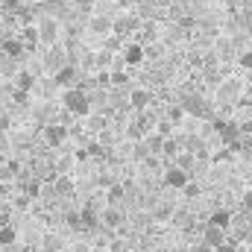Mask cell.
Here are the masks:
<instances>
[{"mask_svg": "<svg viewBox=\"0 0 252 252\" xmlns=\"http://www.w3.org/2000/svg\"><path fill=\"white\" fill-rule=\"evenodd\" d=\"M138 27H141V21H138L135 15H121V18L115 21V32H112V35H118V38H126V35H129V32H135Z\"/></svg>", "mask_w": 252, "mask_h": 252, "instance_id": "ba28073f", "label": "cell"}, {"mask_svg": "<svg viewBox=\"0 0 252 252\" xmlns=\"http://www.w3.org/2000/svg\"><path fill=\"white\" fill-rule=\"evenodd\" d=\"M129 103H132V109H138V112H144L150 103H153V94L147 91V88H135L132 94H129Z\"/></svg>", "mask_w": 252, "mask_h": 252, "instance_id": "9a60e30c", "label": "cell"}, {"mask_svg": "<svg viewBox=\"0 0 252 252\" xmlns=\"http://www.w3.org/2000/svg\"><path fill=\"white\" fill-rule=\"evenodd\" d=\"M214 252H238V244H232V241H226L220 250H214Z\"/></svg>", "mask_w": 252, "mask_h": 252, "instance_id": "f35d334b", "label": "cell"}, {"mask_svg": "<svg viewBox=\"0 0 252 252\" xmlns=\"http://www.w3.org/2000/svg\"><path fill=\"white\" fill-rule=\"evenodd\" d=\"M214 129H217V135H220V141H223L226 147H232V144L241 141V124H238V121H217Z\"/></svg>", "mask_w": 252, "mask_h": 252, "instance_id": "5b68a950", "label": "cell"}, {"mask_svg": "<svg viewBox=\"0 0 252 252\" xmlns=\"http://www.w3.org/2000/svg\"><path fill=\"white\" fill-rule=\"evenodd\" d=\"M241 124V135H252V118L250 121H238Z\"/></svg>", "mask_w": 252, "mask_h": 252, "instance_id": "8d00e7d4", "label": "cell"}, {"mask_svg": "<svg viewBox=\"0 0 252 252\" xmlns=\"http://www.w3.org/2000/svg\"><path fill=\"white\" fill-rule=\"evenodd\" d=\"M158 129H156V132H158V135H161V138H170V129H173V124H170V121H158Z\"/></svg>", "mask_w": 252, "mask_h": 252, "instance_id": "f1b7e54d", "label": "cell"}, {"mask_svg": "<svg viewBox=\"0 0 252 252\" xmlns=\"http://www.w3.org/2000/svg\"><path fill=\"white\" fill-rule=\"evenodd\" d=\"M59 32H62V27H59V21L56 18H41L38 21V38H41V44H47V47H56L59 44Z\"/></svg>", "mask_w": 252, "mask_h": 252, "instance_id": "3957f363", "label": "cell"}, {"mask_svg": "<svg viewBox=\"0 0 252 252\" xmlns=\"http://www.w3.org/2000/svg\"><path fill=\"white\" fill-rule=\"evenodd\" d=\"M6 161H9V156H6V153H0V167H3Z\"/></svg>", "mask_w": 252, "mask_h": 252, "instance_id": "f6af8a7d", "label": "cell"}, {"mask_svg": "<svg viewBox=\"0 0 252 252\" xmlns=\"http://www.w3.org/2000/svg\"><path fill=\"white\" fill-rule=\"evenodd\" d=\"M91 3H94V0H79V9H88Z\"/></svg>", "mask_w": 252, "mask_h": 252, "instance_id": "ee69618b", "label": "cell"}, {"mask_svg": "<svg viewBox=\"0 0 252 252\" xmlns=\"http://www.w3.org/2000/svg\"><path fill=\"white\" fill-rule=\"evenodd\" d=\"M6 226H9V217H6V214L0 211V229H6Z\"/></svg>", "mask_w": 252, "mask_h": 252, "instance_id": "b9f144b4", "label": "cell"}, {"mask_svg": "<svg viewBox=\"0 0 252 252\" xmlns=\"http://www.w3.org/2000/svg\"><path fill=\"white\" fill-rule=\"evenodd\" d=\"M41 67H44V73H47L50 79H53L62 67H67V56H64V47H62V44H56V47H50V50L44 53Z\"/></svg>", "mask_w": 252, "mask_h": 252, "instance_id": "7a4b0ae2", "label": "cell"}, {"mask_svg": "<svg viewBox=\"0 0 252 252\" xmlns=\"http://www.w3.org/2000/svg\"><path fill=\"white\" fill-rule=\"evenodd\" d=\"M208 226H217V229H223V232H229V226H232V211H229V208H217V211L211 214V220H208Z\"/></svg>", "mask_w": 252, "mask_h": 252, "instance_id": "2e32d148", "label": "cell"}, {"mask_svg": "<svg viewBox=\"0 0 252 252\" xmlns=\"http://www.w3.org/2000/svg\"><path fill=\"white\" fill-rule=\"evenodd\" d=\"M161 53H164V44H158V41L144 47V56H147V59H153V62H156V59H161Z\"/></svg>", "mask_w": 252, "mask_h": 252, "instance_id": "cb8c5ba5", "label": "cell"}, {"mask_svg": "<svg viewBox=\"0 0 252 252\" xmlns=\"http://www.w3.org/2000/svg\"><path fill=\"white\" fill-rule=\"evenodd\" d=\"M24 53H27L24 41H18V38H6V41H3V56H9V59H21Z\"/></svg>", "mask_w": 252, "mask_h": 252, "instance_id": "d6986e66", "label": "cell"}, {"mask_svg": "<svg viewBox=\"0 0 252 252\" xmlns=\"http://www.w3.org/2000/svg\"><path fill=\"white\" fill-rule=\"evenodd\" d=\"M167 214H173V208H170V205H161V208L156 211V217H158V220H164Z\"/></svg>", "mask_w": 252, "mask_h": 252, "instance_id": "74e56055", "label": "cell"}, {"mask_svg": "<svg viewBox=\"0 0 252 252\" xmlns=\"http://www.w3.org/2000/svg\"><path fill=\"white\" fill-rule=\"evenodd\" d=\"M241 208H244L247 214H252V190H244V196H241Z\"/></svg>", "mask_w": 252, "mask_h": 252, "instance_id": "f546056e", "label": "cell"}, {"mask_svg": "<svg viewBox=\"0 0 252 252\" xmlns=\"http://www.w3.org/2000/svg\"><path fill=\"white\" fill-rule=\"evenodd\" d=\"M112 85H118V88L126 85V73H124V70H115V73H112Z\"/></svg>", "mask_w": 252, "mask_h": 252, "instance_id": "1f68e13d", "label": "cell"}, {"mask_svg": "<svg viewBox=\"0 0 252 252\" xmlns=\"http://www.w3.org/2000/svg\"><path fill=\"white\" fill-rule=\"evenodd\" d=\"M179 144H182V141H176V138H167V144H164V156L176 161V158H179Z\"/></svg>", "mask_w": 252, "mask_h": 252, "instance_id": "d4e9b609", "label": "cell"}, {"mask_svg": "<svg viewBox=\"0 0 252 252\" xmlns=\"http://www.w3.org/2000/svg\"><path fill=\"white\" fill-rule=\"evenodd\" d=\"M12 205H15V208H27V205H30V196H27V193H18V196L12 199Z\"/></svg>", "mask_w": 252, "mask_h": 252, "instance_id": "4dcf8cb0", "label": "cell"}, {"mask_svg": "<svg viewBox=\"0 0 252 252\" xmlns=\"http://www.w3.org/2000/svg\"><path fill=\"white\" fill-rule=\"evenodd\" d=\"M12 190V185H6V182H0V193H9Z\"/></svg>", "mask_w": 252, "mask_h": 252, "instance_id": "7bdbcfd3", "label": "cell"}, {"mask_svg": "<svg viewBox=\"0 0 252 252\" xmlns=\"http://www.w3.org/2000/svg\"><path fill=\"white\" fill-rule=\"evenodd\" d=\"M53 185H56V193H59V196H70V193H73V182H70L67 176H56Z\"/></svg>", "mask_w": 252, "mask_h": 252, "instance_id": "44dd1931", "label": "cell"}, {"mask_svg": "<svg viewBox=\"0 0 252 252\" xmlns=\"http://www.w3.org/2000/svg\"><path fill=\"white\" fill-rule=\"evenodd\" d=\"M112 64H115V53H109V50L97 53V70H106V67H112Z\"/></svg>", "mask_w": 252, "mask_h": 252, "instance_id": "484cf974", "label": "cell"}, {"mask_svg": "<svg viewBox=\"0 0 252 252\" xmlns=\"http://www.w3.org/2000/svg\"><path fill=\"white\" fill-rule=\"evenodd\" d=\"M67 135H70V129H67L64 124H59V121L50 124V126H44V141H47L50 147H62Z\"/></svg>", "mask_w": 252, "mask_h": 252, "instance_id": "52a82bcc", "label": "cell"}, {"mask_svg": "<svg viewBox=\"0 0 252 252\" xmlns=\"http://www.w3.org/2000/svg\"><path fill=\"white\" fill-rule=\"evenodd\" d=\"M6 3V9H21V0H3Z\"/></svg>", "mask_w": 252, "mask_h": 252, "instance_id": "60d3db41", "label": "cell"}, {"mask_svg": "<svg viewBox=\"0 0 252 252\" xmlns=\"http://www.w3.org/2000/svg\"><path fill=\"white\" fill-rule=\"evenodd\" d=\"M62 103H64V112H70L73 118H85L91 112V94L85 88H70L62 94Z\"/></svg>", "mask_w": 252, "mask_h": 252, "instance_id": "6da1fadb", "label": "cell"}, {"mask_svg": "<svg viewBox=\"0 0 252 252\" xmlns=\"http://www.w3.org/2000/svg\"><path fill=\"white\" fill-rule=\"evenodd\" d=\"M100 214H103V226H106V229H124L126 214L121 211V208H109V205H106Z\"/></svg>", "mask_w": 252, "mask_h": 252, "instance_id": "30bf717a", "label": "cell"}, {"mask_svg": "<svg viewBox=\"0 0 252 252\" xmlns=\"http://www.w3.org/2000/svg\"><path fill=\"white\" fill-rule=\"evenodd\" d=\"M164 185L173 190H185L190 185V176L185 170H179V167H173V164H167V170H164Z\"/></svg>", "mask_w": 252, "mask_h": 252, "instance_id": "8992f818", "label": "cell"}, {"mask_svg": "<svg viewBox=\"0 0 252 252\" xmlns=\"http://www.w3.org/2000/svg\"><path fill=\"white\" fill-rule=\"evenodd\" d=\"M185 196H190V199H193V196H199V185H196V182H190L188 188H185Z\"/></svg>", "mask_w": 252, "mask_h": 252, "instance_id": "d590c367", "label": "cell"}, {"mask_svg": "<svg viewBox=\"0 0 252 252\" xmlns=\"http://www.w3.org/2000/svg\"><path fill=\"white\" fill-rule=\"evenodd\" d=\"M76 79V67L73 64H67V67H62L56 76H53V82H56V88H67L70 91V82Z\"/></svg>", "mask_w": 252, "mask_h": 252, "instance_id": "ffe728a7", "label": "cell"}, {"mask_svg": "<svg viewBox=\"0 0 252 252\" xmlns=\"http://www.w3.org/2000/svg\"><path fill=\"white\" fill-rule=\"evenodd\" d=\"M15 229L12 226H6V229H0V250H6V247H15Z\"/></svg>", "mask_w": 252, "mask_h": 252, "instance_id": "7402d4cb", "label": "cell"}, {"mask_svg": "<svg viewBox=\"0 0 252 252\" xmlns=\"http://www.w3.org/2000/svg\"><path fill=\"white\" fill-rule=\"evenodd\" d=\"M121 56L126 59V67H135V64H141L147 56H144V47L141 44H126L124 50H121Z\"/></svg>", "mask_w": 252, "mask_h": 252, "instance_id": "5bb4252c", "label": "cell"}, {"mask_svg": "<svg viewBox=\"0 0 252 252\" xmlns=\"http://www.w3.org/2000/svg\"><path fill=\"white\" fill-rule=\"evenodd\" d=\"M250 252H252V250H250Z\"/></svg>", "mask_w": 252, "mask_h": 252, "instance_id": "7dc6e473", "label": "cell"}, {"mask_svg": "<svg viewBox=\"0 0 252 252\" xmlns=\"http://www.w3.org/2000/svg\"><path fill=\"white\" fill-rule=\"evenodd\" d=\"M41 250H44V252H59V250H62V241H59L56 235H47V238H44V247H41Z\"/></svg>", "mask_w": 252, "mask_h": 252, "instance_id": "4316f807", "label": "cell"}, {"mask_svg": "<svg viewBox=\"0 0 252 252\" xmlns=\"http://www.w3.org/2000/svg\"><path fill=\"white\" fill-rule=\"evenodd\" d=\"M35 88H38V79L32 76V70H18V76H15V91L32 94Z\"/></svg>", "mask_w": 252, "mask_h": 252, "instance_id": "9c48e42d", "label": "cell"}, {"mask_svg": "<svg viewBox=\"0 0 252 252\" xmlns=\"http://www.w3.org/2000/svg\"><path fill=\"white\" fill-rule=\"evenodd\" d=\"M238 94H241V85H238L235 79H223L220 88H217V100H220V103H229V100H235Z\"/></svg>", "mask_w": 252, "mask_h": 252, "instance_id": "4fadbf2b", "label": "cell"}, {"mask_svg": "<svg viewBox=\"0 0 252 252\" xmlns=\"http://www.w3.org/2000/svg\"><path fill=\"white\" fill-rule=\"evenodd\" d=\"M9 126H12V118H9V115H0V135L9 132Z\"/></svg>", "mask_w": 252, "mask_h": 252, "instance_id": "836d02e7", "label": "cell"}, {"mask_svg": "<svg viewBox=\"0 0 252 252\" xmlns=\"http://www.w3.org/2000/svg\"><path fill=\"white\" fill-rule=\"evenodd\" d=\"M88 30H91L94 35H112V32H115V21H112V18L97 15V18H91V21H88Z\"/></svg>", "mask_w": 252, "mask_h": 252, "instance_id": "8fae6325", "label": "cell"}, {"mask_svg": "<svg viewBox=\"0 0 252 252\" xmlns=\"http://www.w3.org/2000/svg\"><path fill=\"white\" fill-rule=\"evenodd\" d=\"M121 202H124V188L121 185H112L109 188V208H118Z\"/></svg>", "mask_w": 252, "mask_h": 252, "instance_id": "603a6c76", "label": "cell"}, {"mask_svg": "<svg viewBox=\"0 0 252 252\" xmlns=\"http://www.w3.org/2000/svg\"><path fill=\"white\" fill-rule=\"evenodd\" d=\"M12 97H15L18 106H27V100H30V94H24V91H12Z\"/></svg>", "mask_w": 252, "mask_h": 252, "instance_id": "d6a6232c", "label": "cell"}, {"mask_svg": "<svg viewBox=\"0 0 252 252\" xmlns=\"http://www.w3.org/2000/svg\"><path fill=\"white\" fill-rule=\"evenodd\" d=\"M173 167L185 170L188 176H196V156H193V153H179V158L173 161Z\"/></svg>", "mask_w": 252, "mask_h": 252, "instance_id": "ac0fdd59", "label": "cell"}, {"mask_svg": "<svg viewBox=\"0 0 252 252\" xmlns=\"http://www.w3.org/2000/svg\"><path fill=\"white\" fill-rule=\"evenodd\" d=\"M106 47H109V53H112V50H118V47H121V38H118V35H109Z\"/></svg>", "mask_w": 252, "mask_h": 252, "instance_id": "e575fe53", "label": "cell"}, {"mask_svg": "<svg viewBox=\"0 0 252 252\" xmlns=\"http://www.w3.org/2000/svg\"><path fill=\"white\" fill-rule=\"evenodd\" d=\"M202 241H205L211 250H220V247L226 244V232L217 229V226H205V229H202Z\"/></svg>", "mask_w": 252, "mask_h": 252, "instance_id": "7c38bea8", "label": "cell"}, {"mask_svg": "<svg viewBox=\"0 0 252 252\" xmlns=\"http://www.w3.org/2000/svg\"><path fill=\"white\" fill-rule=\"evenodd\" d=\"M179 106H182L188 115H193V118H202V121H208V118H211V106H208L199 94H185Z\"/></svg>", "mask_w": 252, "mask_h": 252, "instance_id": "277c9868", "label": "cell"}, {"mask_svg": "<svg viewBox=\"0 0 252 252\" xmlns=\"http://www.w3.org/2000/svg\"><path fill=\"white\" fill-rule=\"evenodd\" d=\"M21 173H24V170H21V164H18L15 158H9V161L0 167V182H6V185H9V182H15Z\"/></svg>", "mask_w": 252, "mask_h": 252, "instance_id": "e0dca14e", "label": "cell"}, {"mask_svg": "<svg viewBox=\"0 0 252 252\" xmlns=\"http://www.w3.org/2000/svg\"><path fill=\"white\" fill-rule=\"evenodd\" d=\"M193 252H214V250H211V247L202 241V244H196V247H193Z\"/></svg>", "mask_w": 252, "mask_h": 252, "instance_id": "ab89813d", "label": "cell"}, {"mask_svg": "<svg viewBox=\"0 0 252 252\" xmlns=\"http://www.w3.org/2000/svg\"><path fill=\"white\" fill-rule=\"evenodd\" d=\"M238 62L244 70H252V50H244V53H238Z\"/></svg>", "mask_w": 252, "mask_h": 252, "instance_id": "83f0119b", "label": "cell"}, {"mask_svg": "<svg viewBox=\"0 0 252 252\" xmlns=\"http://www.w3.org/2000/svg\"><path fill=\"white\" fill-rule=\"evenodd\" d=\"M3 64H6V56H3V53H0V67H3Z\"/></svg>", "mask_w": 252, "mask_h": 252, "instance_id": "bcb514c9", "label": "cell"}]
</instances>
